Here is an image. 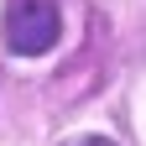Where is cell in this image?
Returning <instances> with one entry per match:
<instances>
[{
  "instance_id": "7a4b0ae2",
  "label": "cell",
  "mask_w": 146,
  "mask_h": 146,
  "mask_svg": "<svg viewBox=\"0 0 146 146\" xmlns=\"http://www.w3.org/2000/svg\"><path fill=\"white\" fill-rule=\"evenodd\" d=\"M73 146H115V141H99V136H89V141H73Z\"/></svg>"
},
{
  "instance_id": "6da1fadb",
  "label": "cell",
  "mask_w": 146,
  "mask_h": 146,
  "mask_svg": "<svg viewBox=\"0 0 146 146\" xmlns=\"http://www.w3.org/2000/svg\"><path fill=\"white\" fill-rule=\"evenodd\" d=\"M58 31H63V16H58L52 0H16L11 16H5V42H11V52H21V58L52 52L58 47Z\"/></svg>"
}]
</instances>
